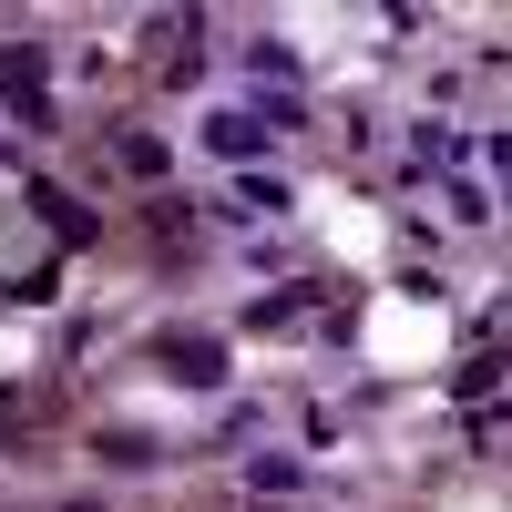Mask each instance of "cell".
Segmentation results:
<instances>
[{"label": "cell", "instance_id": "obj_5", "mask_svg": "<svg viewBox=\"0 0 512 512\" xmlns=\"http://www.w3.org/2000/svg\"><path fill=\"white\" fill-rule=\"evenodd\" d=\"M93 451H103V461H123V472H144V461H154V441H144V431H103Z\"/></svg>", "mask_w": 512, "mask_h": 512}, {"label": "cell", "instance_id": "obj_6", "mask_svg": "<svg viewBox=\"0 0 512 512\" xmlns=\"http://www.w3.org/2000/svg\"><path fill=\"white\" fill-rule=\"evenodd\" d=\"M123 164H134V175H164V134H123Z\"/></svg>", "mask_w": 512, "mask_h": 512}, {"label": "cell", "instance_id": "obj_3", "mask_svg": "<svg viewBox=\"0 0 512 512\" xmlns=\"http://www.w3.org/2000/svg\"><path fill=\"white\" fill-rule=\"evenodd\" d=\"M31 216H41V226H52L62 246H93V205H72L62 185H31Z\"/></svg>", "mask_w": 512, "mask_h": 512}, {"label": "cell", "instance_id": "obj_4", "mask_svg": "<svg viewBox=\"0 0 512 512\" xmlns=\"http://www.w3.org/2000/svg\"><path fill=\"white\" fill-rule=\"evenodd\" d=\"M205 144H216L226 164H256V154H267V134H256V113H205Z\"/></svg>", "mask_w": 512, "mask_h": 512}, {"label": "cell", "instance_id": "obj_2", "mask_svg": "<svg viewBox=\"0 0 512 512\" xmlns=\"http://www.w3.org/2000/svg\"><path fill=\"white\" fill-rule=\"evenodd\" d=\"M164 369H175L185 390H216V379H226V338H205V328H175V338H164Z\"/></svg>", "mask_w": 512, "mask_h": 512}, {"label": "cell", "instance_id": "obj_7", "mask_svg": "<svg viewBox=\"0 0 512 512\" xmlns=\"http://www.w3.org/2000/svg\"><path fill=\"white\" fill-rule=\"evenodd\" d=\"M62 512H103V502H62Z\"/></svg>", "mask_w": 512, "mask_h": 512}, {"label": "cell", "instance_id": "obj_1", "mask_svg": "<svg viewBox=\"0 0 512 512\" xmlns=\"http://www.w3.org/2000/svg\"><path fill=\"white\" fill-rule=\"evenodd\" d=\"M0 103H11V123H31V134H52V41H0Z\"/></svg>", "mask_w": 512, "mask_h": 512}]
</instances>
